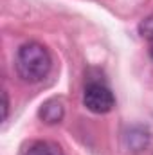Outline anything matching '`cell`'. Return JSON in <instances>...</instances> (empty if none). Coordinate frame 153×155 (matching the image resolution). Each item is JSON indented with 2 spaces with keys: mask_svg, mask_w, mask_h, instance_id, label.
Segmentation results:
<instances>
[{
  "mask_svg": "<svg viewBox=\"0 0 153 155\" xmlns=\"http://www.w3.org/2000/svg\"><path fill=\"white\" fill-rule=\"evenodd\" d=\"M15 69L24 83H40L49 76L52 69V58L45 45L38 41H25L18 47L15 58Z\"/></svg>",
  "mask_w": 153,
  "mask_h": 155,
  "instance_id": "cell-1",
  "label": "cell"
},
{
  "mask_svg": "<svg viewBox=\"0 0 153 155\" xmlns=\"http://www.w3.org/2000/svg\"><path fill=\"white\" fill-rule=\"evenodd\" d=\"M83 105L92 114H108L115 107V96L101 81H90L83 90Z\"/></svg>",
  "mask_w": 153,
  "mask_h": 155,
  "instance_id": "cell-2",
  "label": "cell"
},
{
  "mask_svg": "<svg viewBox=\"0 0 153 155\" xmlns=\"http://www.w3.org/2000/svg\"><path fill=\"white\" fill-rule=\"evenodd\" d=\"M150 139H151L150 132L146 128H142V126H130L122 134V144H124V148H128L133 153L142 152L144 148H148Z\"/></svg>",
  "mask_w": 153,
  "mask_h": 155,
  "instance_id": "cell-3",
  "label": "cell"
},
{
  "mask_svg": "<svg viewBox=\"0 0 153 155\" xmlns=\"http://www.w3.org/2000/svg\"><path fill=\"white\" fill-rule=\"evenodd\" d=\"M20 155H65L61 146L52 141H43V139H33L22 144Z\"/></svg>",
  "mask_w": 153,
  "mask_h": 155,
  "instance_id": "cell-4",
  "label": "cell"
},
{
  "mask_svg": "<svg viewBox=\"0 0 153 155\" xmlns=\"http://www.w3.org/2000/svg\"><path fill=\"white\" fill-rule=\"evenodd\" d=\"M38 117L45 124H60L65 117V107L60 99L50 97V99L41 103V107L38 110Z\"/></svg>",
  "mask_w": 153,
  "mask_h": 155,
  "instance_id": "cell-5",
  "label": "cell"
},
{
  "mask_svg": "<svg viewBox=\"0 0 153 155\" xmlns=\"http://www.w3.org/2000/svg\"><path fill=\"white\" fill-rule=\"evenodd\" d=\"M137 31H139L141 38H144V40H148V41H151L153 43V15L146 16V18H142V20L139 22Z\"/></svg>",
  "mask_w": 153,
  "mask_h": 155,
  "instance_id": "cell-6",
  "label": "cell"
},
{
  "mask_svg": "<svg viewBox=\"0 0 153 155\" xmlns=\"http://www.w3.org/2000/svg\"><path fill=\"white\" fill-rule=\"evenodd\" d=\"M9 117V96L7 90H2V121H7Z\"/></svg>",
  "mask_w": 153,
  "mask_h": 155,
  "instance_id": "cell-7",
  "label": "cell"
},
{
  "mask_svg": "<svg viewBox=\"0 0 153 155\" xmlns=\"http://www.w3.org/2000/svg\"><path fill=\"white\" fill-rule=\"evenodd\" d=\"M150 56H151V60H153V43H151V47H150Z\"/></svg>",
  "mask_w": 153,
  "mask_h": 155,
  "instance_id": "cell-8",
  "label": "cell"
}]
</instances>
